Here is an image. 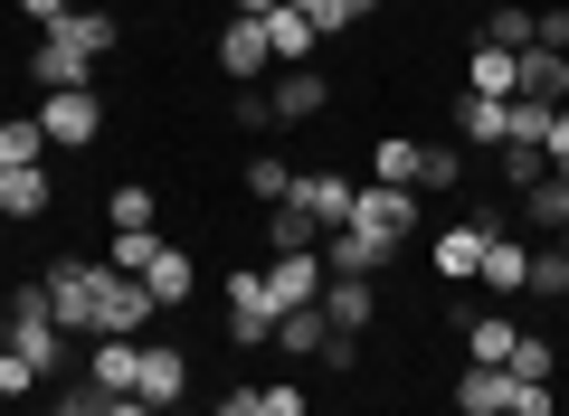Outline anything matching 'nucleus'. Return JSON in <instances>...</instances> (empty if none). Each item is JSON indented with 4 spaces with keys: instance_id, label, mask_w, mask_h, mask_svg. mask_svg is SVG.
Masks as SVG:
<instances>
[{
    "instance_id": "f257e3e1",
    "label": "nucleus",
    "mask_w": 569,
    "mask_h": 416,
    "mask_svg": "<svg viewBox=\"0 0 569 416\" xmlns=\"http://www.w3.org/2000/svg\"><path fill=\"white\" fill-rule=\"evenodd\" d=\"M96 58H114V10H67V20L39 39L29 77H39L48 95H58V85H96Z\"/></svg>"
},
{
    "instance_id": "f03ea898",
    "label": "nucleus",
    "mask_w": 569,
    "mask_h": 416,
    "mask_svg": "<svg viewBox=\"0 0 569 416\" xmlns=\"http://www.w3.org/2000/svg\"><path fill=\"white\" fill-rule=\"evenodd\" d=\"M58 341H67V322L48 313V284H20V294H10V322H0V351L10 359H29V369H58Z\"/></svg>"
},
{
    "instance_id": "7ed1b4c3",
    "label": "nucleus",
    "mask_w": 569,
    "mask_h": 416,
    "mask_svg": "<svg viewBox=\"0 0 569 416\" xmlns=\"http://www.w3.org/2000/svg\"><path fill=\"white\" fill-rule=\"evenodd\" d=\"M39 133L58 142V152H86V142L104 133V95L96 85H58V95L39 104Z\"/></svg>"
},
{
    "instance_id": "20e7f679",
    "label": "nucleus",
    "mask_w": 569,
    "mask_h": 416,
    "mask_svg": "<svg viewBox=\"0 0 569 416\" xmlns=\"http://www.w3.org/2000/svg\"><path fill=\"white\" fill-rule=\"evenodd\" d=\"M152 313H162V303L142 294V275H114V265H104V284H96V341H142Z\"/></svg>"
},
{
    "instance_id": "39448f33",
    "label": "nucleus",
    "mask_w": 569,
    "mask_h": 416,
    "mask_svg": "<svg viewBox=\"0 0 569 416\" xmlns=\"http://www.w3.org/2000/svg\"><path fill=\"white\" fill-rule=\"evenodd\" d=\"M284 209H305V219L332 237V227H351V209H361V180H342V171H295Z\"/></svg>"
},
{
    "instance_id": "423d86ee",
    "label": "nucleus",
    "mask_w": 569,
    "mask_h": 416,
    "mask_svg": "<svg viewBox=\"0 0 569 416\" xmlns=\"http://www.w3.org/2000/svg\"><path fill=\"white\" fill-rule=\"evenodd\" d=\"M228 341H276V294H266V265H238L228 275Z\"/></svg>"
},
{
    "instance_id": "0eeeda50",
    "label": "nucleus",
    "mask_w": 569,
    "mask_h": 416,
    "mask_svg": "<svg viewBox=\"0 0 569 416\" xmlns=\"http://www.w3.org/2000/svg\"><path fill=\"white\" fill-rule=\"evenodd\" d=\"M418 209H427L418 190H399V180H370V190H361V209H351V227H370V237H389V246H399L408 227H418Z\"/></svg>"
},
{
    "instance_id": "6e6552de",
    "label": "nucleus",
    "mask_w": 569,
    "mask_h": 416,
    "mask_svg": "<svg viewBox=\"0 0 569 416\" xmlns=\"http://www.w3.org/2000/svg\"><path fill=\"white\" fill-rule=\"evenodd\" d=\"M48 313L67 322V332H96V284H104V265H48Z\"/></svg>"
},
{
    "instance_id": "1a4fd4ad",
    "label": "nucleus",
    "mask_w": 569,
    "mask_h": 416,
    "mask_svg": "<svg viewBox=\"0 0 569 416\" xmlns=\"http://www.w3.org/2000/svg\"><path fill=\"white\" fill-rule=\"evenodd\" d=\"M181 388H190V359L171 351V341H142V351H133V397H142V407H171Z\"/></svg>"
},
{
    "instance_id": "9d476101",
    "label": "nucleus",
    "mask_w": 569,
    "mask_h": 416,
    "mask_svg": "<svg viewBox=\"0 0 569 416\" xmlns=\"http://www.w3.org/2000/svg\"><path fill=\"white\" fill-rule=\"evenodd\" d=\"M323 256H313V246H305V256H276V265H266V294H276V322L284 313H305V303H323Z\"/></svg>"
},
{
    "instance_id": "9b49d317",
    "label": "nucleus",
    "mask_w": 569,
    "mask_h": 416,
    "mask_svg": "<svg viewBox=\"0 0 569 416\" xmlns=\"http://www.w3.org/2000/svg\"><path fill=\"white\" fill-rule=\"evenodd\" d=\"M313 256H323V275H380V265L399 256V246H389V237H370V227H332V237L313 246Z\"/></svg>"
},
{
    "instance_id": "f8f14e48",
    "label": "nucleus",
    "mask_w": 569,
    "mask_h": 416,
    "mask_svg": "<svg viewBox=\"0 0 569 416\" xmlns=\"http://www.w3.org/2000/svg\"><path fill=\"white\" fill-rule=\"evenodd\" d=\"M456 133H466L475 152H503L512 142V95H456Z\"/></svg>"
},
{
    "instance_id": "ddd939ff",
    "label": "nucleus",
    "mask_w": 569,
    "mask_h": 416,
    "mask_svg": "<svg viewBox=\"0 0 569 416\" xmlns=\"http://www.w3.org/2000/svg\"><path fill=\"white\" fill-rule=\"evenodd\" d=\"M219 67H228L238 85H257L266 67H276V48H266V20H228V29H219Z\"/></svg>"
},
{
    "instance_id": "4468645a",
    "label": "nucleus",
    "mask_w": 569,
    "mask_h": 416,
    "mask_svg": "<svg viewBox=\"0 0 569 416\" xmlns=\"http://www.w3.org/2000/svg\"><path fill=\"white\" fill-rule=\"evenodd\" d=\"M266 104H276V123H313V114L332 104V85L313 77V67H284V77L266 85Z\"/></svg>"
},
{
    "instance_id": "2eb2a0df",
    "label": "nucleus",
    "mask_w": 569,
    "mask_h": 416,
    "mask_svg": "<svg viewBox=\"0 0 569 416\" xmlns=\"http://www.w3.org/2000/svg\"><path fill=\"white\" fill-rule=\"evenodd\" d=\"M485 246H493V227H485V219L447 227V237H437V275H447V284H475V275H485Z\"/></svg>"
},
{
    "instance_id": "dca6fc26",
    "label": "nucleus",
    "mask_w": 569,
    "mask_h": 416,
    "mask_svg": "<svg viewBox=\"0 0 569 416\" xmlns=\"http://www.w3.org/2000/svg\"><path fill=\"white\" fill-rule=\"evenodd\" d=\"M456 416H512V369L475 359V369L456 378Z\"/></svg>"
},
{
    "instance_id": "f3484780",
    "label": "nucleus",
    "mask_w": 569,
    "mask_h": 416,
    "mask_svg": "<svg viewBox=\"0 0 569 416\" xmlns=\"http://www.w3.org/2000/svg\"><path fill=\"white\" fill-rule=\"evenodd\" d=\"M370 313H380V294H370V275H332V284H323V322H332L342 341L361 332Z\"/></svg>"
},
{
    "instance_id": "a211bd4d",
    "label": "nucleus",
    "mask_w": 569,
    "mask_h": 416,
    "mask_svg": "<svg viewBox=\"0 0 569 416\" xmlns=\"http://www.w3.org/2000/svg\"><path fill=\"white\" fill-rule=\"evenodd\" d=\"M512 95H531V104H569V58L560 48H522V85Z\"/></svg>"
},
{
    "instance_id": "6ab92c4d",
    "label": "nucleus",
    "mask_w": 569,
    "mask_h": 416,
    "mask_svg": "<svg viewBox=\"0 0 569 416\" xmlns=\"http://www.w3.org/2000/svg\"><path fill=\"white\" fill-rule=\"evenodd\" d=\"M512 85H522V58L475 39V58H466V95H512Z\"/></svg>"
},
{
    "instance_id": "aec40b11",
    "label": "nucleus",
    "mask_w": 569,
    "mask_h": 416,
    "mask_svg": "<svg viewBox=\"0 0 569 416\" xmlns=\"http://www.w3.org/2000/svg\"><path fill=\"white\" fill-rule=\"evenodd\" d=\"M276 341H284L295 359H332V341H342V332L323 322V303H305V313H284V322H276Z\"/></svg>"
},
{
    "instance_id": "412c9836",
    "label": "nucleus",
    "mask_w": 569,
    "mask_h": 416,
    "mask_svg": "<svg viewBox=\"0 0 569 416\" xmlns=\"http://www.w3.org/2000/svg\"><path fill=\"white\" fill-rule=\"evenodd\" d=\"M313 39H323V29H313L305 10H284V0H276V10H266V48H276L284 67H305V58H313Z\"/></svg>"
},
{
    "instance_id": "4be33fe9",
    "label": "nucleus",
    "mask_w": 569,
    "mask_h": 416,
    "mask_svg": "<svg viewBox=\"0 0 569 416\" xmlns=\"http://www.w3.org/2000/svg\"><path fill=\"white\" fill-rule=\"evenodd\" d=\"M190 284H200V275H190V256H181V246H162V256L142 265V294L162 303V313H171V303H190Z\"/></svg>"
},
{
    "instance_id": "5701e85b",
    "label": "nucleus",
    "mask_w": 569,
    "mask_h": 416,
    "mask_svg": "<svg viewBox=\"0 0 569 416\" xmlns=\"http://www.w3.org/2000/svg\"><path fill=\"white\" fill-rule=\"evenodd\" d=\"M133 351H142V341H96V359H86V378H96L104 397H133Z\"/></svg>"
},
{
    "instance_id": "b1692460",
    "label": "nucleus",
    "mask_w": 569,
    "mask_h": 416,
    "mask_svg": "<svg viewBox=\"0 0 569 416\" xmlns=\"http://www.w3.org/2000/svg\"><path fill=\"white\" fill-rule=\"evenodd\" d=\"M370 171H380V180H399V190H418V180H427V142H408V133H389L380 152H370Z\"/></svg>"
},
{
    "instance_id": "393cba45",
    "label": "nucleus",
    "mask_w": 569,
    "mask_h": 416,
    "mask_svg": "<svg viewBox=\"0 0 569 416\" xmlns=\"http://www.w3.org/2000/svg\"><path fill=\"white\" fill-rule=\"evenodd\" d=\"M48 209V161L39 171H0V219H39Z\"/></svg>"
},
{
    "instance_id": "a878e982",
    "label": "nucleus",
    "mask_w": 569,
    "mask_h": 416,
    "mask_svg": "<svg viewBox=\"0 0 569 416\" xmlns=\"http://www.w3.org/2000/svg\"><path fill=\"white\" fill-rule=\"evenodd\" d=\"M522 219L550 227V237H569V180H560V171H550L541 190H522Z\"/></svg>"
},
{
    "instance_id": "bb28decb",
    "label": "nucleus",
    "mask_w": 569,
    "mask_h": 416,
    "mask_svg": "<svg viewBox=\"0 0 569 416\" xmlns=\"http://www.w3.org/2000/svg\"><path fill=\"white\" fill-rule=\"evenodd\" d=\"M475 284H493V294H522V284H531V256H522L512 237H493V246H485V275H475Z\"/></svg>"
},
{
    "instance_id": "cd10ccee",
    "label": "nucleus",
    "mask_w": 569,
    "mask_h": 416,
    "mask_svg": "<svg viewBox=\"0 0 569 416\" xmlns=\"http://www.w3.org/2000/svg\"><path fill=\"white\" fill-rule=\"evenodd\" d=\"M512 341H522V332H512V313H475V322H466V351H475V359H493V369L512 359Z\"/></svg>"
},
{
    "instance_id": "c85d7f7f",
    "label": "nucleus",
    "mask_w": 569,
    "mask_h": 416,
    "mask_svg": "<svg viewBox=\"0 0 569 416\" xmlns=\"http://www.w3.org/2000/svg\"><path fill=\"white\" fill-rule=\"evenodd\" d=\"M39 161H48L39 114H29V123H0V171H39Z\"/></svg>"
},
{
    "instance_id": "c756f323",
    "label": "nucleus",
    "mask_w": 569,
    "mask_h": 416,
    "mask_svg": "<svg viewBox=\"0 0 569 416\" xmlns=\"http://www.w3.org/2000/svg\"><path fill=\"white\" fill-rule=\"evenodd\" d=\"M550 133H560V104H531V95H512V142L550 152Z\"/></svg>"
},
{
    "instance_id": "7c9ffc66",
    "label": "nucleus",
    "mask_w": 569,
    "mask_h": 416,
    "mask_svg": "<svg viewBox=\"0 0 569 416\" xmlns=\"http://www.w3.org/2000/svg\"><path fill=\"white\" fill-rule=\"evenodd\" d=\"M485 48H512V58L531 48V10H522V0H503V10H485Z\"/></svg>"
},
{
    "instance_id": "2f4dec72",
    "label": "nucleus",
    "mask_w": 569,
    "mask_h": 416,
    "mask_svg": "<svg viewBox=\"0 0 569 416\" xmlns=\"http://www.w3.org/2000/svg\"><path fill=\"white\" fill-rule=\"evenodd\" d=\"M104 219H114V227H152V219H162V199L142 190V180H123V190L104 199Z\"/></svg>"
},
{
    "instance_id": "473e14b6",
    "label": "nucleus",
    "mask_w": 569,
    "mask_h": 416,
    "mask_svg": "<svg viewBox=\"0 0 569 416\" xmlns=\"http://www.w3.org/2000/svg\"><path fill=\"white\" fill-rule=\"evenodd\" d=\"M152 256H162V237H152V227H114V256H104V265H114V275H142Z\"/></svg>"
},
{
    "instance_id": "72a5a7b5",
    "label": "nucleus",
    "mask_w": 569,
    "mask_h": 416,
    "mask_svg": "<svg viewBox=\"0 0 569 416\" xmlns=\"http://www.w3.org/2000/svg\"><path fill=\"white\" fill-rule=\"evenodd\" d=\"M522 294H569V237H550L541 256H531V284Z\"/></svg>"
},
{
    "instance_id": "f704fd0d",
    "label": "nucleus",
    "mask_w": 569,
    "mask_h": 416,
    "mask_svg": "<svg viewBox=\"0 0 569 416\" xmlns=\"http://www.w3.org/2000/svg\"><path fill=\"white\" fill-rule=\"evenodd\" d=\"M503 180H512V190H541V180H550V152H531V142H503Z\"/></svg>"
},
{
    "instance_id": "c9c22d12",
    "label": "nucleus",
    "mask_w": 569,
    "mask_h": 416,
    "mask_svg": "<svg viewBox=\"0 0 569 416\" xmlns=\"http://www.w3.org/2000/svg\"><path fill=\"white\" fill-rule=\"evenodd\" d=\"M313 237H323V227H313L305 209H284V199H276V256H305Z\"/></svg>"
},
{
    "instance_id": "e433bc0d",
    "label": "nucleus",
    "mask_w": 569,
    "mask_h": 416,
    "mask_svg": "<svg viewBox=\"0 0 569 416\" xmlns=\"http://www.w3.org/2000/svg\"><path fill=\"white\" fill-rule=\"evenodd\" d=\"M247 190H257V199H266V209H276V199H284V190H295V171H284V161H276V152H257V161H247Z\"/></svg>"
},
{
    "instance_id": "4c0bfd02",
    "label": "nucleus",
    "mask_w": 569,
    "mask_h": 416,
    "mask_svg": "<svg viewBox=\"0 0 569 416\" xmlns=\"http://www.w3.org/2000/svg\"><path fill=\"white\" fill-rule=\"evenodd\" d=\"M456 180H466V152H456V142H427V180L418 190H456Z\"/></svg>"
},
{
    "instance_id": "58836bf2",
    "label": "nucleus",
    "mask_w": 569,
    "mask_h": 416,
    "mask_svg": "<svg viewBox=\"0 0 569 416\" xmlns=\"http://www.w3.org/2000/svg\"><path fill=\"white\" fill-rule=\"evenodd\" d=\"M228 114H238L247 133H266V123H276V104H266V85H238V95H228Z\"/></svg>"
},
{
    "instance_id": "ea45409f",
    "label": "nucleus",
    "mask_w": 569,
    "mask_h": 416,
    "mask_svg": "<svg viewBox=\"0 0 569 416\" xmlns=\"http://www.w3.org/2000/svg\"><path fill=\"white\" fill-rule=\"evenodd\" d=\"M503 369H512V378H550V341H531V332H522V341H512V359H503Z\"/></svg>"
},
{
    "instance_id": "a19ab883",
    "label": "nucleus",
    "mask_w": 569,
    "mask_h": 416,
    "mask_svg": "<svg viewBox=\"0 0 569 416\" xmlns=\"http://www.w3.org/2000/svg\"><path fill=\"white\" fill-rule=\"evenodd\" d=\"M560 397H550V378H512V416H550Z\"/></svg>"
},
{
    "instance_id": "79ce46f5",
    "label": "nucleus",
    "mask_w": 569,
    "mask_h": 416,
    "mask_svg": "<svg viewBox=\"0 0 569 416\" xmlns=\"http://www.w3.org/2000/svg\"><path fill=\"white\" fill-rule=\"evenodd\" d=\"M531 48H560L569 58V10H531Z\"/></svg>"
},
{
    "instance_id": "37998d69",
    "label": "nucleus",
    "mask_w": 569,
    "mask_h": 416,
    "mask_svg": "<svg viewBox=\"0 0 569 416\" xmlns=\"http://www.w3.org/2000/svg\"><path fill=\"white\" fill-rule=\"evenodd\" d=\"M284 10H305V20L323 29V39H332V29H351V20H342V0H284Z\"/></svg>"
},
{
    "instance_id": "c03bdc74",
    "label": "nucleus",
    "mask_w": 569,
    "mask_h": 416,
    "mask_svg": "<svg viewBox=\"0 0 569 416\" xmlns=\"http://www.w3.org/2000/svg\"><path fill=\"white\" fill-rule=\"evenodd\" d=\"M29 388H39V369H29V359H10V351H0V397H29Z\"/></svg>"
},
{
    "instance_id": "a18cd8bd",
    "label": "nucleus",
    "mask_w": 569,
    "mask_h": 416,
    "mask_svg": "<svg viewBox=\"0 0 569 416\" xmlns=\"http://www.w3.org/2000/svg\"><path fill=\"white\" fill-rule=\"evenodd\" d=\"M257 407H266V416H313L305 388H257Z\"/></svg>"
},
{
    "instance_id": "49530a36",
    "label": "nucleus",
    "mask_w": 569,
    "mask_h": 416,
    "mask_svg": "<svg viewBox=\"0 0 569 416\" xmlns=\"http://www.w3.org/2000/svg\"><path fill=\"white\" fill-rule=\"evenodd\" d=\"M58 416H104V388H96V378H86V388H67V397H58Z\"/></svg>"
},
{
    "instance_id": "de8ad7c7",
    "label": "nucleus",
    "mask_w": 569,
    "mask_h": 416,
    "mask_svg": "<svg viewBox=\"0 0 569 416\" xmlns=\"http://www.w3.org/2000/svg\"><path fill=\"white\" fill-rule=\"evenodd\" d=\"M20 10H29V20H39V29H58L67 10H77V0H20Z\"/></svg>"
},
{
    "instance_id": "09e8293b",
    "label": "nucleus",
    "mask_w": 569,
    "mask_h": 416,
    "mask_svg": "<svg viewBox=\"0 0 569 416\" xmlns=\"http://www.w3.org/2000/svg\"><path fill=\"white\" fill-rule=\"evenodd\" d=\"M219 416H266V407H257V388H228V397H219Z\"/></svg>"
},
{
    "instance_id": "8fccbe9b",
    "label": "nucleus",
    "mask_w": 569,
    "mask_h": 416,
    "mask_svg": "<svg viewBox=\"0 0 569 416\" xmlns=\"http://www.w3.org/2000/svg\"><path fill=\"white\" fill-rule=\"evenodd\" d=\"M104 416H162V407H142V397H104Z\"/></svg>"
},
{
    "instance_id": "3c124183",
    "label": "nucleus",
    "mask_w": 569,
    "mask_h": 416,
    "mask_svg": "<svg viewBox=\"0 0 569 416\" xmlns=\"http://www.w3.org/2000/svg\"><path fill=\"white\" fill-rule=\"evenodd\" d=\"M266 10H276V0H228V20H266Z\"/></svg>"
},
{
    "instance_id": "603ef678",
    "label": "nucleus",
    "mask_w": 569,
    "mask_h": 416,
    "mask_svg": "<svg viewBox=\"0 0 569 416\" xmlns=\"http://www.w3.org/2000/svg\"><path fill=\"white\" fill-rule=\"evenodd\" d=\"M370 10H380V0H342V20H370Z\"/></svg>"
},
{
    "instance_id": "864d4df0",
    "label": "nucleus",
    "mask_w": 569,
    "mask_h": 416,
    "mask_svg": "<svg viewBox=\"0 0 569 416\" xmlns=\"http://www.w3.org/2000/svg\"><path fill=\"white\" fill-rule=\"evenodd\" d=\"M0 322H10V294H0Z\"/></svg>"
},
{
    "instance_id": "5fc2aeb1",
    "label": "nucleus",
    "mask_w": 569,
    "mask_h": 416,
    "mask_svg": "<svg viewBox=\"0 0 569 416\" xmlns=\"http://www.w3.org/2000/svg\"><path fill=\"white\" fill-rule=\"evenodd\" d=\"M560 133H569V104H560Z\"/></svg>"
}]
</instances>
